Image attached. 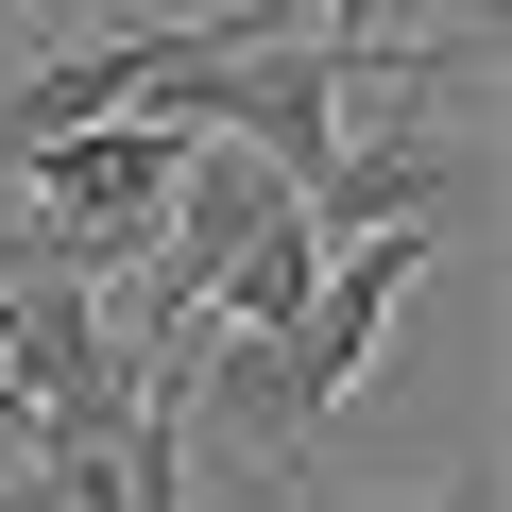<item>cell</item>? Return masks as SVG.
<instances>
[{
    "instance_id": "6da1fadb",
    "label": "cell",
    "mask_w": 512,
    "mask_h": 512,
    "mask_svg": "<svg viewBox=\"0 0 512 512\" xmlns=\"http://www.w3.org/2000/svg\"><path fill=\"white\" fill-rule=\"evenodd\" d=\"M478 171H495L478 120H342V154H325L291 205H308V239H376V222H461Z\"/></svg>"
},
{
    "instance_id": "7a4b0ae2",
    "label": "cell",
    "mask_w": 512,
    "mask_h": 512,
    "mask_svg": "<svg viewBox=\"0 0 512 512\" xmlns=\"http://www.w3.org/2000/svg\"><path fill=\"white\" fill-rule=\"evenodd\" d=\"M444 256V222H376V239H325V274H308V308L274 325V359H291V393L342 427V393L376 376V342H393V308H410V274Z\"/></svg>"
},
{
    "instance_id": "3957f363",
    "label": "cell",
    "mask_w": 512,
    "mask_h": 512,
    "mask_svg": "<svg viewBox=\"0 0 512 512\" xmlns=\"http://www.w3.org/2000/svg\"><path fill=\"white\" fill-rule=\"evenodd\" d=\"M0 461H35V427H18V393H0Z\"/></svg>"
},
{
    "instance_id": "277c9868",
    "label": "cell",
    "mask_w": 512,
    "mask_h": 512,
    "mask_svg": "<svg viewBox=\"0 0 512 512\" xmlns=\"http://www.w3.org/2000/svg\"><path fill=\"white\" fill-rule=\"evenodd\" d=\"M35 18H52V35H69V0H35Z\"/></svg>"
}]
</instances>
